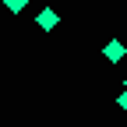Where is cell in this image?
<instances>
[{
	"label": "cell",
	"mask_w": 127,
	"mask_h": 127,
	"mask_svg": "<svg viewBox=\"0 0 127 127\" xmlns=\"http://www.w3.org/2000/svg\"><path fill=\"white\" fill-rule=\"evenodd\" d=\"M102 57H106V60H109V64H120V60H124V57H127V46H124V42H120V39H109V42H106V46H102Z\"/></svg>",
	"instance_id": "cell-1"
},
{
	"label": "cell",
	"mask_w": 127,
	"mask_h": 127,
	"mask_svg": "<svg viewBox=\"0 0 127 127\" xmlns=\"http://www.w3.org/2000/svg\"><path fill=\"white\" fill-rule=\"evenodd\" d=\"M35 21H39V28H42V32H53V28L60 25V14H57L53 7H46V11H39V18H35Z\"/></svg>",
	"instance_id": "cell-2"
},
{
	"label": "cell",
	"mask_w": 127,
	"mask_h": 127,
	"mask_svg": "<svg viewBox=\"0 0 127 127\" xmlns=\"http://www.w3.org/2000/svg\"><path fill=\"white\" fill-rule=\"evenodd\" d=\"M4 4H7V11H11V14H21L28 0H4Z\"/></svg>",
	"instance_id": "cell-3"
},
{
	"label": "cell",
	"mask_w": 127,
	"mask_h": 127,
	"mask_svg": "<svg viewBox=\"0 0 127 127\" xmlns=\"http://www.w3.org/2000/svg\"><path fill=\"white\" fill-rule=\"evenodd\" d=\"M117 106H120V109H127V92H120V95H117Z\"/></svg>",
	"instance_id": "cell-4"
},
{
	"label": "cell",
	"mask_w": 127,
	"mask_h": 127,
	"mask_svg": "<svg viewBox=\"0 0 127 127\" xmlns=\"http://www.w3.org/2000/svg\"><path fill=\"white\" fill-rule=\"evenodd\" d=\"M124 92H127V81H124Z\"/></svg>",
	"instance_id": "cell-5"
}]
</instances>
